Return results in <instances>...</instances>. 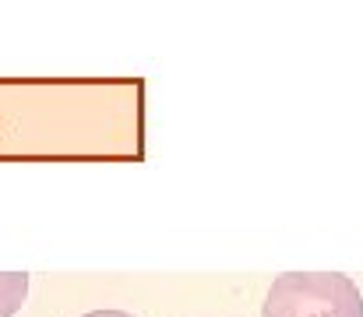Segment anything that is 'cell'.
I'll return each mask as SVG.
<instances>
[{"label":"cell","instance_id":"obj_1","mask_svg":"<svg viewBox=\"0 0 363 317\" xmlns=\"http://www.w3.org/2000/svg\"><path fill=\"white\" fill-rule=\"evenodd\" d=\"M261 317H363V296L350 275L289 272L268 286Z\"/></svg>","mask_w":363,"mask_h":317},{"label":"cell","instance_id":"obj_2","mask_svg":"<svg viewBox=\"0 0 363 317\" xmlns=\"http://www.w3.org/2000/svg\"><path fill=\"white\" fill-rule=\"evenodd\" d=\"M28 296V275L25 272H0V317H14Z\"/></svg>","mask_w":363,"mask_h":317},{"label":"cell","instance_id":"obj_3","mask_svg":"<svg viewBox=\"0 0 363 317\" xmlns=\"http://www.w3.org/2000/svg\"><path fill=\"white\" fill-rule=\"evenodd\" d=\"M82 317H134L127 311H92V314H82Z\"/></svg>","mask_w":363,"mask_h":317}]
</instances>
